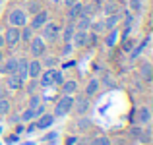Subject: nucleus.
Returning a JSON list of instances; mask_svg holds the SVG:
<instances>
[{
    "label": "nucleus",
    "mask_w": 153,
    "mask_h": 145,
    "mask_svg": "<svg viewBox=\"0 0 153 145\" xmlns=\"http://www.w3.org/2000/svg\"><path fill=\"white\" fill-rule=\"evenodd\" d=\"M72 104H74V95H62L54 103V110H52V114H54L56 118H62V116L70 114V112H72Z\"/></svg>",
    "instance_id": "f257e3e1"
},
{
    "label": "nucleus",
    "mask_w": 153,
    "mask_h": 145,
    "mask_svg": "<svg viewBox=\"0 0 153 145\" xmlns=\"http://www.w3.org/2000/svg\"><path fill=\"white\" fill-rule=\"evenodd\" d=\"M60 29H62V27H60L58 23H56V21H51V19H49V21H47L45 25L39 29V31H41L39 35L43 37V41H45V43H54L56 39L60 37Z\"/></svg>",
    "instance_id": "f03ea898"
},
{
    "label": "nucleus",
    "mask_w": 153,
    "mask_h": 145,
    "mask_svg": "<svg viewBox=\"0 0 153 145\" xmlns=\"http://www.w3.org/2000/svg\"><path fill=\"white\" fill-rule=\"evenodd\" d=\"M27 45H29V52L33 58H41L43 54H47V43L43 41L41 35H33V39Z\"/></svg>",
    "instance_id": "7ed1b4c3"
},
{
    "label": "nucleus",
    "mask_w": 153,
    "mask_h": 145,
    "mask_svg": "<svg viewBox=\"0 0 153 145\" xmlns=\"http://www.w3.org/2000/svg\"><path fill=\"white\" fill-rule=\"evenodd\" d=\"M8 23L14 27H23L27 25V12L19 10V8H14V10L8 12Z\"/></svg>",
    "instance_id": "20e7f679"
},
{
    "label": "nucleus",
    "mask_w": 153,
    "mask_h": 145,
    "mask_svg": "<svg viewBox=\"0 0 153 145\" xmlns=\"http://www.w3.org/2000/svg\"><path fill=\"white\" fill-rule=\"evenodd\" d=\"M89 108H91V101H89V97H85V95L74 97V104H72V110H74L78 116L87 114V112H89Z\"/></svg>",
    "instance_id": "39448f33"
},
{
    "label": "nucleus",
    "mask_w": 153,
    "mask_h": 145,
    "mask_svg": "<svg viewBox=\"0 0 153 145\" xmlns=\"http://www.w3.org/2000/svg\"><path fill=\"white\" fill-rule=\"evenodd\" d=\"M2 35H4V43H6V47L14 48L16 45H19V27L10 25Z\"/></svg>",
    "instance_id": "423d86ee"
},
{
    "label": "nucleus",
    "mask_w": 153,
    "mask_h": 145,
    "mask_svg": "<svg viewBox=\"0 0 153 145\" xmlns=\"http://www.w3.org/2000/svg\"><path fill=\"white\" fill-rule=\"evenodd\" d=\"M47 21H49V12L47 10H39L37 14H33V18H31V21H29V27L33 31H39Z\"/></svg>",
    "instance_id": "0eeeda50"
},
{
    "label": "nucleus",
    "mask_w": 153,
    "mask_h": 145,
    "mask_svg": "<svg viewBox=\"0 0 153 145\" xmlns=\"http://www.w3.org/2000/svg\"><path fill=\"white\" fill-rule=\"evenodd\" d=\"M54 120H56V116L52 112H43L41 116L35 118V126H37V130H49L52 124H54Z\"/></svg>",
    "instance_id": "6e6552de"
},
{
    "label": "nucleus",
    "mask_w": 153,
    "mask_h": 145,
    "mask_svg": "<svg viewBox=\"0 0 153 145\" xmlns=\"http://www.w3.org/2000/svg\"><path fill=\"white\" fill-rule=\"evenodd\" d=\"M43 72V64L39 58L27 60V79H37Z\"/></svg>",
    "instance_id": "1a4fd4ad"
},
{
    "label": "nucleus",
    "mask_w": 153,
    "mask_h": 145,
    "mask_svg": "<svg viewBox=\"0 0 153 145\" xmlns=\"http://www.w3.org/2000/svg\"><path fill=\"white\" fill-rule=\"evenodd\" d=\"M151 122V110L147 104H143V107H140L138 110H136V124H140V126H149Z\"/></svg>",
    "instance_id": "9d476101"
},
{
    "label": "nucleus",
    "mask_w": 153,
    "mask_h": 145,
    "mask_svg": "<svg viewBox=\"0 0 153 145\" xmlns=\"http://www.w3.org/2000/svg\"><path fill=\"white\" fill-rule=\"evenodd\" d=\"M16 68H18V58L10 56V58H4L0 62V74L8 75V74H16Z\"/></svg>",
    "instance_id": "9b49d317"
},
{
    "label": "nucleus",
    "mask_w": 153,
    "mask_h": 145,
    "mask_svg": "<svg viewBox=\"0 0 153 145\" xmlns=\"http://www.w3.org/2000/svg\"><path fill=\"white\" fill-rule=\"evenodd\" d=\"M79 89L78 81L76 79H64L62 83H60V93L62 95H76Z\"/></svg>",
    "instance_id": "f8f14e48"
},
{
    "label": "nucleus",
    "mask_w": 153,
    "mask_h": 145,
    "mask_svg": "<svg viewBox=\"0 0 153 145\" xmlns=\"http://www.w3.org/2000/svg\"><path fill=\"white\" fill-rule=\"evenodd\" d=\"M151 74H153L151 62H149V60H142V62H140V78H142L143 81L149 83V81H151V78H153Z\"/></svg>",
    "instance_id": "ddd939ff"
},
{
    "label": "nucleus",
    "mask_w": 153,
    "mask_h": 145,
    "mask_svg": "<svg viewBox=\"0 0 153 145\" xmlns=\"http://www.w3.org/2000/svg\"><path fill=\"white\" fill-rule=\"evenodd\" d=\"M6 87H8V91H19V89H23V81L16 74H8L6 75Z\"/></svg>",
    "instance_id": "4468645a"
},
{
    "label": "nucleus",
    "mask_w": 153,
    "mask_h": 145,
    "mask_svg": "<svg viewBox=\"0 0 153 145\" xmlns=\"http://www.w3.org/2000/svg\"><path fill=\"white\" fill-rule=\"evenodd\" d=\"M99 87H101V81H99L97 78H91L89 81L85 83V89H83V95L85 97H93V95H97L99 93Z\"/></svg>",
    "instance_id": "2eb2a0df"
},
{
    "label": "nucleus",
    "mask_w": 153,
    "mask_h": 145,
    "mask_svg": "<svg viewBox=\"0 0 153 145\" xmlns=\"http://www.w3.org/2000/svg\"><path fill=\"white\" fill-rule=\"evenodd\" d=\"M120 21H122V14H120V12H116V14H111V16H105V18H103V23H105V27H107V31H108V29H114V27H118Z\"/></svg>",
    "instance_id": "dca6fc26"
},
{
    "label": "nucleus",
    "mask_w": 153,
    "mask_h": 145,
    "mask_svg": "<svg viewBox=\"0 0 153 145\" xmlns=\"http://www.w3.org/2000/svg\"><path fill=\"white\" fill-rule=\"evenodd\" d=\"M16 75L22 79L23 83L27 81V58L25 56H19L18 58V68H16Z\"/></svg>",
    "instance_id": "f3484780"
},
{
    "label": "nucleus",
    "mask_w": 153,
    "mask_h": 145,
    "mask_svg": "<svg viewBox=\"0 0 153 145\" xmlns=\"http://www.w3.org/2000/svg\"><path fill=\"white\" fill-rule=\"evenodd\" d=\"M87 43V31H79L76 29L74 31V37H72V45H74V48H83Z\"/></svg>",
    "instance_id": "a211bd4d"
},
{
    "label": "nucleus",
    "mask_w": 153,
    "mask_h": 145,
    "mask_svg": "<svg viewBox=\"0 0 153 145\" xmlns=\"http://www.w3.org/2000/svg\"><path fill=\"white\" fill-rule=\"evenodd\" d=\"M82 6H83V2L82 0H78V2L76 4H72L70 8H68V21H76V19L79 18V16H82Z\"/></svg>",
    "instance_id": "6ab92c4d"
},
{
    "label": "nucleus",
    "mask_w": 153,
    "mask_h": 145,
    "mask_svg": "<svg viewBox=\"0 0 153 145\" xmlns=\"http://www.w3.org/2000/svg\"><path fill=\"white\" fill-rule=\"evenodd\" d=\"M118 39H120L118 27H114V29H108V31H107V39H105V45H107L108 48H112V47H116Z\"/></svg>",
    "instance_id": "aec40b11"
},
{
    "label": "nucleus",
    "mask_w": 153,
    "mask_h": 145,
    "mask_svg": "<svg viewBox=\"0 0 153 145\" xmlns=\"http://www.w3.org/2000/svg\"><path fill=\"white\" fill-rule=\"evenodd\" d=\"M37 81H39V87H51L52 85V68H47L45 72H41Z\"/></svg>",
    "instance_id": "412c9836"
},
{
    "label": "nucleus",
    "mask_w": 153,
    "mask_h": 145,
    "mask_svg": "<svg viewBox=\"0 0 153 145\" xmlns=\"http://www.w3.org/2000/svg\"><path fill=\"white\" fill-rule=\"evenodd\" d=\"M91 21H93V18H87V16H79V18L74 21V27H76V29H79V31H89Z\"/></svg>",
    "instance_id": "4be33fe9"
},
{
    "label": "nucleus",
    "mask_w": 153,
    "mask_h": 145,
    "mask_svg": "<svg viewBox=\"0 0 153 145\" xmlns=\"http://www.w3.org/2000/svg\"><path fill=\"white\" fill-rule=\"evenodd\" d=\"M99 10V2H83L82 6V16H87V18H93Z\"/></svg>",
    "instance_id": "5701e85b"
},
{
    "label": "nucleus",
    "mask_w": 153,
    "mask_h": 145,
    "mask_svg": "<svg viewBox=\"0 0 153 145\" xmlns=\"http://www.w3.org/2000/svg\"><path fill=\"white\" fill-rule=\"evenodd\" d=\"M101 12H103V16H111V14H116V12H120V4H118V2H112V0H107V2L103 4Z\"/></svg>",
    "instance_id": "b1692460"
},
{
    "label": "nucleus",
    "mask_w": 153,
    "mask_h": 145,
    "mask_svg": "<svg viewBox=\"0 0 153 145\" xmlns=\"http://www.w3.org/2000/svg\"><path fill=\"white\" fill-rule=\"evenodd\" d=\"M33 35H35V31L31 29L29 25H23V27H19V43H29L31 39H33Z\"/></svg>",
    "instance_id": "393cba45"
},
{
    "label": "nucleus",
    "mask_w": 153,
    "mask_h": 145,
    "mask_svg": "<svg viewBox=\"0 0 153 145\" xmlns=\"http://www.w3.org/2000/svg\"><path fill=\"white\" fill-rule=\"evenodd\" d=\"M147 43H149V37H146L140 45H136V47H132L130 48V60H136V58H140V54L143 52V48L147 47Z\"/></svg>",
    "instance_id": "a878e982"
},
{
    "label": "nucleus",
    "mask_w": 153,
    "mask_h": 145,
    "mask_svg": "<svg viewBox=\"0 0 153 145\" xmlns=\"http://www.w3.org/2000/svg\"><path fill=\"white\" fill-rule=\"evenodd\" d=\"M60 31H62V41L64 43H72V37H74V31H76L74 21H68V25L64 27V29H60Z\"/></svg>",
    "instance_id": "bb28decb"
},
{
    "label": "nucleus",
    "mask_w": 153,
    "mask_h": 145,
    "mask_svg": "<svg viewBox=\"0 0 153 145\" xmlns=\"http://www.w3.org/2000/svg\"><path fill=\"white\" fill-rule=\"evenodd\" d=\"M37 118V114H35V108H29L27 107L25 110L19 114V122H25V124H29V122H33V120Z\"/></svg>",
    "instance_id": "cd10ccee"
},
{
    "label": "nucleus",
    "mask_w": 153,
    "mask_h": 145,
    "mask_svg": "<svg viewBox=\"0 0 153 145\" xmlns=\"http://www.w3.org/2000/svg\"><path fill=\"white\" fill-rule=\"evenodd\" d=\"M91 126H93V122H91V118H87L85 114H83V116H79V118L76 120V128H78V130H82V132L89 130Z\"/></svg>",
    "instance_id": "c85d7f7f"
},
{
    "label": "nucleus",
    "mask_w": 153,
    "mask_h": 145,
    "mask_svg": "<svg viewBox=\"0 0 153 145\" xmlns=\"http://www.w3.org/2000/svg\"><path fill=\"white\" fill-rule=\"evenodd\" d=\"M12 110V101L8 97H0V116H8Z\"/></svg>",
    "instance_id": "c756f323"
},
{
    "label": "nucleus",
    "mask_w": 153,
    "mask_h": 145,
    "mask_svg": "<svg viewBox=\"0 0 153 145\" xmlns=\"http://www.w3.org/2000/svg\"><path fill=\"white\" fill-rule=\"evenodd\" d=\"M89 31H93V33H97V35H103V33H107V27H105V23H103V19H99V21H91V27H89Z\"/></svg>",
    "instance_id": "7c9ffc66"
},
{
    "label": "nucleus",
    "mask_w": 153,
    "mask_h": 145,
    "mask_svg": "<svg viewBox=\"0 0 153 145\" xmlns=\"http://www.w3.org/2000/svg\"><path fill=\"white\" fill-rule=\"evenodd\" d=\"M43 56H45V60H43V68H45V70H47V68H56V66H58V62H60V58H58V56H47V54H43Z\"/></svg>",
    "instance_id": "2f4dec72"
},
{
    "label": "nucleus",
    "mask_w": 153,
    "mask_h": 145,
    "mask_svg": "<svg viewBox=\"0 0 153 145\" xmlns=\"http://www.w3.org/2000/svg\"><path fill=\"white\" fill-rule=\"evenodd\" d=\"M142 130H143V126H140V124H132V126L128 128V135H130L132 139H136V141H138L140 135H142Z\"/></svg>",
    "instance_id": "473e14b6"
},
{
    "label": "nucleus",
    "mask_w": 153,
    "mask_h": 145,
    "mask_svg": "<svg viewBox=\"0 0 153 145\" xmlns=\"http://www.w3.org/2000/svg\"><path fill=\"white\" fill-rule=\"evenodd\" d=\"M128 2V12H130V14H140V12H142V0H126Z\"/></svg>",
    "instance_id": "72a5a7b5"
},
{
    "label": "nucleus",
    "mask_w": 153,
    "mask_h": 145,
    "mask_svg": "<svg viewBox=\"0 0 153 145\" xmlns=\"http://www.w3.org/2000/svg\"><path fill=\"white\" fill-rule=\"evenodd\" d=\"M138 141H140V143H143V145H149V143H151V128H149V126H143L142 135H140Z\"/></svg>",
    "instance_id": "f704fd0d"
},
{
    "label": "nucleus",
    "mask_w": 153,
    "mask_h": 145,
    "mask_svg": "<svg viewBox=\"0 0 153 145\" xmlns=\"http://www.w3.org/2000/svg\"><path fill=\"white\" fill-rule=\"evenodd\" d=\"M89 145H112V143H111V138H108V135H95L89 141Z\"/></svg>",
    "instance_id": "c9c22d12"
},
{
    "label": "nucleus",
    "mask_w": 153,
    "mask_h": 145,
    "mask_svg": "<svg viewBox=\"0 0 153 145\" xmlns=\"http://www.w3.org/2000/svg\"><path fill=\"white\" fill-rule=\"evenodd\" d=\"M64 81V74L58 68H52V85H60Z\"/></svg>",
    "instance_id": "e433bc0d"
},
{
    "label": "nucleus",
    "mask_w": 153,
    "mask_h": 145,
    "mask_svg": "<svg viewBox=\"0 0 153 145\" xmlns=\"http://www.w3.org/2000/svg\"><path fill=\"white\" fill-rule=\"evenodd\" d=\"M41 103H43V97L39 95V93H33V95H29V101H27V107H29V108H35V107H39Z\"/></svg>",
    "instance_id": "4c0bfd02"
},
{
    "label": "nucleus",
    "mask_w": 153,
    "mask_h": 145,
    "mask_svg": "<svg viewBox=\"0 0 153 145\" xmlns=\"http://www.w3.org/2000/svg\"><path fill=\"white\" fill-rule=\"evenodd\" d=\"M99 43V35L97 33H93V31H87V43H85V47H95Z\"/></svg>",
    "instance_id": "58836bf2"
},
{
    "label": "nucleus",
    "mask_w": 153,
    "mask_h": 145,
    "mask_svg": "<svg viewBox=\"0 0 153 145\" xmlns=\"http://www.w3.org/2000/svg\"><path fill=\"white\" fill-rule=\"evenodd\" d=\"M72 52H74V45H72V43H64L62 50H60V56H70Z\"/></svg>",
    "instance_id": "ea45409f"
},
{
    "label": "nucleus",
    "mask_w": 153,
    "mask_h": 145,
    "mask_svg": "<svg viewBox=\"0 0 153 145\" xmlns=\"http://www.w3.org/2000/svg\"><path fill=\"white\" fill-rule=\"evenodd\" d=\"M37 89H39V81L37 79H29V83H27V93L33 95V93H37Z\"/></svg>",
    "instance_id": "a19ab883"
},
{
    "label": "nucleus",
    "mask_w": 153,
    "mask_h": 145,
    "mask_svg": "<svg viewBox=\"0 0 153 145\" xmlns=\"http://www.w3.org/2000/svg\"><path fill=\"white\" fill-rule=\"evenodd\" d=\"M39 10H41V4L39 2H31L29 6H27V12H29V14H37Z\"/></svg>",
    "instance_id": "79ce46f5"
},
{
    "label": "nucleus",
    "mask_w": 153,
    "mask_h": 145,
    "mask_svg": "<svg viewBox=\"0 0 153 145\" xmlns=\"http://www.w3.org/2000/svg\"><path fill=\"white\" fill-rule=\"evenodd\" d=\"M78 143H79L78 135H68V138H66V145H78Z\"/></svg>",
    "instance_id": "37998d69"
},
{
    "label": "nucleus",
    "mask_w": 153,
    "mask_h": 145,
    "mask_svg": "<svg viewBox=\"0 0 153 145\" xmlns=\"http://www.w3.org/2000/svg\"><path fill=\"white\" fill-rule=\"evenodd\" d=\"M43 112H47V104L45 103H41L39 107H35V114H37V116H41Z\"/></svg>",
    "instance_id": "c03bdc74"
},
{
    "label": "nucleus",
    "mask_w": 153,
    "mask_h": 145,
    "mask_svg": "<svg viewBox=\"0 0 153 145\" xmlns=\"http://www.w3.org/2000/svg\"><path fill=\"white\" fill-rule=\"evenodd\" d=\"M103 83H105V85H107V87H114V81H112V78H111V75H105V78H103Z\"/></svg>",
    "instance_id": "a18cd8bd"
},
{
    "label": "nucleus",
    "mask_w": 153,
    "mask_h": 145,
    "mask_svg": "<svg viewBox=\"0 0 153 145\" xmlns=\"http://www.w3.org/2000/svg\"><path fill=\"white\" fill-rule=\"evenodd\" d=\"M25 130H27V134H29V132H33V130H37V126H35V122H33V124H29V126H27Z\"/></svg>",
    "instance_id": "49530a36"
},
{
    "label": "nucleus",
    "mask_w": 153,
    "mask_h": 145,
    "mask_svg": "<svg viewBox=\"0 0 153 145\" xmlns=\"http://www.w3.org/2000/svg\"><path fill=\"white\" fill-rule=\"evenodd\" d=\"M132 45H134V43H132V41H126V45H124V50H128V52H130Z\"/></svg>",
    "instance_id": "de8ad7c7"
},
{
    "label": "nucleus",
    "mask_w": 153,
    "mask_h": 145,
    "mask_svg": "<svg viewBox=\"0 0 153 145\" xmlns=\"http://www.w3.org/2000/svg\"><path fill=\"white\" fill-rule=\"evenodd\" d=\"M56 135H58V134H56V132H52V134H49V135H45V139H49V141H51V139H54Z\"/></svg>",
    "instance_id": "09e8293b"
},
{
    "label": "nucleus",
    "mask_w": 153,
    "mask_h": 145,
    "mask_svg": "<svg viewBox=\"0 0 153 145\" xmlns=\"http://www.w3.org/2000/svg\"><path fill=\"white\" fill-rule=\"evenodd\" d=\"M76 2H78V0H64V4H66V8H70L72 4H76Z\"/></svg>",
    "instance_id": "8fccbe9b"
},
{
    "label": "nucleus",
    "mask_w": 153,
    "mask_h": 145,
    "mask_svg": "<svg viewBox=\"0 0 153 145\" xmlns=\"http://www.w3.org/2000/svg\"><path fill=\"white\" fill-rule=\"evenodd\" d=\"M19 122V116H12L10 118V124H18Z\"/></svg>",
    "instance_id": "3c124183"
},
{
    "label": "nucleus",
    "mask_w": 153,
    "mask_h": 145,
    "mask_svg": "<svg viewBox=\"0 0 153 145\" xmlns=\"http://www.w3.org/2000/svg\"><path fill=\"white\" fill-rule=\"evenodd\" d=\"M4 47H6V43H4V35L0 33V48H4Z\"/></svg>",
    "instance_id": "603ef678"
},
{
    "label": "nucleus",
    "mask_w": 153,
    "mask_h": 145,
    "mask_svg": "<svg viewBox=\"0 0 153 145\" xmlns=\"http://www.w3.org/2000/svg\"><path fill=\"white\" fill-rule=\"evenodd\" d=\"M4 60V48H0V62Z\"/></svg>",
    "instance_id": "864d4df0"
},
{
    "label": "nucleus",
    "mask_w": 153,
    "mask_h": 145,
    "mask_svg": "<svg viewBox=\"0 0 153 145\" xmlns=\"http://www.w3.org/2000/svg\"><path fill=\"white\" fill-rule=\"evenodd\" d=\"M112 2H120V0H112Z\"/></svg>",
    "instance_id": "5fc2aeb1"
},
{
    "label": "nucleus",
    "mask_w": 153,
    "mask_h": 145,
    "mask_svg": "<svg viewBox=\"0 0 153 145\" xmlns=\"http://www.w3.org/2000/svg\"><path fill=\"white\" fill-rule=\"evenodd\" d=\"M0 87H2V79H0Z\"/></svg>",
    "instance_id": "6e6d98bb"
},
{
    "label": "nucleus",
    "mask_w": 153,
    "mask_h": 145,
    "mask_svg": "<svg viewBox=\"0 0 153 145\" xmlns=\"http://www.w3.org/2000/svg\"><path fill=\"white\" fill-rule=\"evenodd\" d=\"M122 2H126V0H122Z\"/></svg>",
    "instance_id": "4d7b16f0"
},
{
    "label": "nucleus",
    "mask_w": 153,
    "mask_h": 145,
    "mask_svg": "<svg viewBox=\"0 0 153 145\" xmlns=\"http://www.w3.org/2000/svg\"><path fill=\"white\" fill-rule=\"evenodd\" d=\"M120 145H122V143H120Z\"/></svg>",
    "instance_id": "13d9d810"
}]
</instances>
